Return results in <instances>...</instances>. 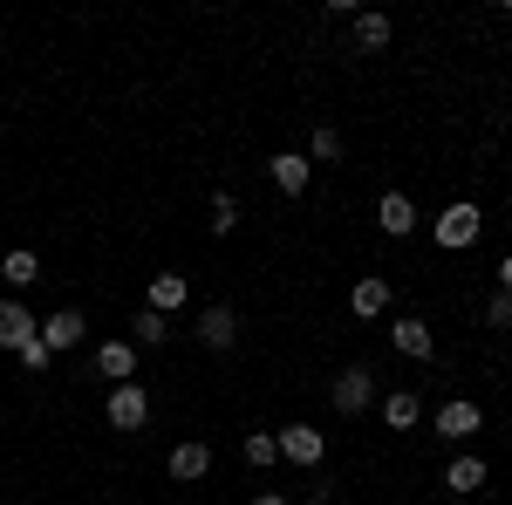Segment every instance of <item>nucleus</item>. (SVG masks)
<instances>
[{"label":"nucleus","mask_w":512,"mask_h":505,"mask_svg":"<svg viewBox=\"0 0 512 505\" xmlns=\"http://www.w3.org/2000/svg\"><path fill=\"white\" fill-rule=\"evenodd\" d=\"M239 458H246V465H274V458H280L274 430H253V437H246V444H239Z\"/></svg>","instance_id":"412c9836"},{"label":"nucleus","mask_w":512,"mask_h":505,"mask_svg":"<svg viewBox=\"0 0 512 505\" xmlns=\"http://www.w3.org/2000/svg\"><path fill=\"white\" fill-rule=\"evenodd\" d=\"M355 48H390V14H355Z\"/></svg>","instance_id":"aec40b11"},{"label":"nucleus","mask_w":512,"mask_h":505,"mask_svg":"<svg viewBox=\"0 0 512 505\" xmlns=\"http://www.w3.org/2000/svg\"><path fill=\"white\" fill-rule=\"evenodd\" d=\"M130 369H137V349H130V342H103V349H96V376L130 383Z\"/></svg>","instance_id":"dca6fc26"},{"label":"nucleus","mask_w":512,"mask_h":505,"mask_svg":"<svg viewBox=\"0 0 512 505\" xmlns=\"http://www.w3.org/2000/svg\"><path fill=\"white\" fill-rule=\"evenodd\" d=\"M41 342H48V355H55V349H82V342H89L82 308H55L48 321H41Z\"/></svg>","instance_id":"20e7f679"},{"label":"nucleus","mask_w":512,"mask_h":505,"mask_svg":"<svg viewBox=\"0 0 512 505\" xmlns=\"http://www.w3.org/2000/svg\"><path fill=\"white\" fill-rule=\"evenodd\" d=\"M205 471H212V451H205L198 437H185V444L171 451V478H178V485H198Z\"/></svg>","instance_id":"1a4fd4ad"},{"label":"nucleus","mask_w":512,"mask_h":505,"mask_svg":"<svg viewBox=\"0 0 512 505\" xmlns=\"http://www.w3.org/2000/svg\"><path fill=\"white\" fill-rule=\"evenodd\" d=\"M253 505H287V499H280V492H260V499H253Z\"/></svg>","instance_id":"bb28decb"},{"label":"nucleus","mask_w":512,"mask_h":505,"mask_svg":"<svg viewBox=\"0 0 512 505\" xmlns=\"http://www.w3.org/2000/svg\"><path fill=\"white\" fill-rule=\"evenodd\" d=\"M110 424L117 430H144L151 424V389L144 383H110Z\"/></svg>","instance_id":"f257e3e1"},{"label":"nucleus","mask_w":512,"mask_h":505,"mask_svg":"<svg viewBox=\"0 0 512 505\" xmlns=\"http://www.w3.org/2000/svg\"><path fill=\"white\" fill-rule=\"evenodd\" d=\"M342 157V137L328 130V123H315V137H308V164H335Z\"/></svg>","instance_id":"4be33fe9"},{"label":"nucleus","mask_w":512,"mask_h":505,"mask_svg":"<svg viewBox=\"0 0 512 505\" xmlns=\"http://www.w3.org/2000/svg\"><path fill=\"white\" fill-rule=\"evenodd\" d=\"M369 403H376V376H369L362 362L342 369V376H335V410H342V417H362Z\"/></svg>","instance_id":"7ed1b4c3"},{"label":"nucleus","mask_w":512,"mask_h":505,"mask_svg":"<svg viewBox=\"0 0 512 505\" xmlns=\"http://www.w3.org/2000/svg\"><path fill=\"white\" fill-rule=\"evenodd\" d=\"M274 444H280V458H294V465H321V451H328V437L315 424H287Z\"/></svg>","instance_id":"0eeeda50"},{"label":"nucleus","mask_w":512,"mask_h":505,"mask_svg":"<svg viewBox=\"0 0 512 505\" xmlns=\"http://www.w3.org/2000/svg\"><path fill=\"white\" fill-rule=\"evenodd\" d=\"M308 171H315V164H308L301 151H280V157H274V185H280L287 198H301V192H308Z\"/></svg>","instance_id":"2eb2a0df"},{"label":"nucleus","mask_w":512,"mask_h":505,"mask_svg":"<svg viewBox=\"0 0 512 505\" xmlns=\"http://www.w3.org/2000/svg\"><path fill=\"white\" fill-rule=\"evenodd\" d=\"M506 362H512V349H506Z\"/></svg>","instance_id":"cd10ccee"},{"label":"nucleus","mask_w":512,"mask_h":505,"mask_svg":"<svg viewBox=\"0 0 512 505\" xmlns=\"http://www.w3.org/2000/svg\"><path fill=\"white\" fill-rule=\"evenodd\" d=\"M499 294H512V260H506V267H499Z\"/></svg>","instance_id":"a878e982"},{"label":"nucleus","mask_w":512,"mask_h":505,"mask_svg":"<svg viewBox=\"0 0 512 505\" xmlns=\"http://www.w3.org/2000/svg\"><path fill=\"white\" fill-rule=\"evenodd\" d=\"M164 342H171V314L137 308V321H130V349H164Z\"/></svg>","instance_id":"9b49d317"},{"label":"nucleus","mask_w":512,"mask_h":505,"mask_svg":"<svg viewBox=\"0 0 512 505\" xmlns=\"http://www.w3.org/2000/svg\"><path fill=\"white\" fill-rule=\"evenodd\" d=\"M198 342H205V349H233V342H239V314L226 308V301L198 308Z\"/></svg>","instance_id":"423d86ee"},{"label":"nucleus","mask_w":512,"mask_h":505,"mask_svg":"<svg viewBox=\"0 0 512 505\" xmlns=\"http://www.w3.org/2000/svg\"><path fill=\"white\" fill-rule=\"evenodd\" d=\"M485 485V465L478 458H451V471H444V492H478Z\"/></svg>","instance_id":"6ab92c4d"},{"label":"nucleus","mask_w":512,"mask_h":505,"mask_svg":"<svg viewBox=\"0 0 512 505\" xmlns=\"http://www.w3.org/2000/svg\"><path fill=\"white\" fill-rule=\"evenodd\" d=\"M185 301H192V280H185V273H158V280H151V301H144V308L178 314Z\"/></svg>","instance_id":"f8f14e48"},{"label":"nucleus","mask_w":512,"mask_h":505,"mask_svg":"<svg viewBox=\"0 0 512 505\" xmlns=\"http://www.w3.org/2000/svg\"><path fill=\"white\" fill-rule=\"evenodd\" d=\"M478 430V403H444L437 410V437H472Z\"/></svg>","instance_id":"f3484780"},{"label":"nucleus","mask_w":512,"mask_h":505,"mask_svg":"<svg viewBox=\"0 0 512 505\" xmlns=\"http://www.w3.org/2000/svg\"><path fill=\"white\" fill-rule=\"evenodd\" d=\"M492 328H512V294H492V308H485Z\"/></svg>","instance_id":"393cba45"},{"label":"nucleus","mask_w":512,"mask_h":505,"mask_svg":"<svg viewBox=\"0 0 512 505\" xmlns=\"http://www.w3.org/2000/svg\"><path fill=\"white\" fill-rule=\"evenodd\" d=\"M390 342H396L403 355H410V362H431V355H437L431 321H417V314H403V321H396V328H390Z\"/></svg>","instance_id":"6e6552de"},{"label":"nucleus","mask_w":512,"mask_h":505,"mask_svg":"<svg viewBox=\"0 0 512 505\" xmlns=\"http://www.w3.org/2000/svg\"><path fill=\"white\" fill-rule=\"evenodd\" d=\"M205 226H212V233L226 239V233L239 226V198H233V192H219V198H212V219H205Z\"/></svg>","instance_id":"5701e85b"},{"label":"nucleus","mask_w":512,"mask_h":505,"mask_svg":"<svg viewBox=\"0 0 512 505\" xmlns=\"http://www.w3.org/2000/svg\"><path fill=\"white\" fill-rule=\"evenodd\" d=\"M478 233H485V212H478V205H451V212L437 219V246H451V253H465Z\"/></svg>","instance_id":"f03ea898"},{"label":"nucleus","mask_w":512,"mask_h":505,"mask_svg":"<svg viewBox=\"0 0 512 505\" xmlns=\"http://www.w3.org/2000/svg\"><path fill=\"white\" fill-rule=\"evenodd\" d=\"M376 219H383V233L403 239V233H417V205L403 192H383V205H376Z\"/></svg>","instance_id":"4468645a"},{"label":"nucleus","mask_w":512,"mask_h":505,"mask_svg":"<svg viewBox=\"0 0 512 505\" xmlns=\"http://www.w3.org/2000/svg\"><path fill=\"white\" fill-rule=\"evenodd\" d=\"M417 417H424V396L417 389H390L383 396V424L390 430H417Z\"/></svg>","instance_id":"ddd939ff"},{"label":"nucleus","mask_w":512,"mask_h":505,"mask_svg":"<svg viewBox=\"0 0 512 505\" xmlns=\"http://www.w3.org/2000/svg\"><path fill=\"white\" fill-rule=\"evenodd\" d=\"M21 369H28V376H41V369H48V342H41V335L21 349Z\"/></svg>","instance_id":"b1692460"},{"label":"nucleus","mask_w":512,"mask_h":505,"mask_svg":"<svg viewBox=\"0 0 512 505\" xmlns=\"http://www.w3.org/2000/svg\"><path fill=\"white\" fill-rule=\"evenodd\" d=\"M35 335H41V321H35V314L21 308V301H0V349H7V355H21L28 342H35Z\"/></svg>","instance_id":"39448f33"},{"label":"nucleus","mask_w":512,"mask_h":505,"mask_svg":"<svg viewBox=\"0 0 512 505\" xmlns=\"http://www.w3.org/2000/svg\"><path fill=\"white\" fill-rule=\"evenodd\" d=\"M396 294H390V280H383V273H369V280H355V294H349V308L362 314V321H376V314L390 308Z\"/></svg>","instance_id":"9d476101"},{"label":"nucleus","mask_w":512,"mask_h":505,"mask_svg":"<svg viewBox=\"0 0 512 505\" xmlns=\"http://www.w3.org/2000/svg\"><path fill=\"white\" fill-rule=\"evenodd\" d=\"M0 280H7V287H35V280H41V260L21 246V253H7V260H0Z\"/></svg>","instance_id":"a211bd4d"}]
</instances>
